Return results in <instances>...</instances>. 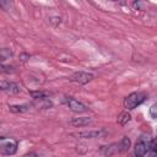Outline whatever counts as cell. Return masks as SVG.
I'll list each match as a JSON object with an SVG mask.
<instances>
[{"mask_svg":"<svg viewBox=\"0 0 157 157\" xmlns=\"http://www.w3.org/2000/svg\"><path fill=\"white\" fill-rule=\"evenodd\" d=\"M119 147H120V152H126L130 147V139L128 136H124L119 141Z\"/></svg>","mask_w":157,"mask_h":157,"instance_id":"13","label":"cell"},{"mask_svg":"<svg viewBox=\"0 0 157 157\" xmlns=\"http://www.w3.org/2000/svg\"><path fill=\"white\" fill-rule=\"evenodd\" d=\"M0 88H1V91H4V92H7V93H18L20 91H21V87L16 83V82H11V81H5V80H2L1 82H0Z\"/></svg>","mask_w":157,"mask_h":157,"instance_id":"7","label":"cell"},{"mask_svg":"<svg viewBox=\"0 0 157 157\" xmlns=\"http://www.w3.org/2000/svg\"><path fill=\"white\" fill-rule=\"evenodd\" d=\"M94 77V75L92 72H87V71H77V72H74L69 80L75 82V83H78V85H85L90 81H92Z\"/></svg>","mask_w":157,"mask_h":157,"instance_id":"5","label":"cell"},{"mask_svg":"<svg viewBox=\"0 0 157 157\" xmlns=\"http://www.w3.org/2000/svg\"><path fill=\"white\" fill-rule=\"evenodd\" d=\"M31 109L29 104H13V105H9V110L11 113H25L27 110Z\"/></svg>","mask_w":157,"mask_h":157,"instance_id":"10","label":"cell"},{"mask_svg":"<svg viewBox=\"0 0 157 157\" xmlns=\"http://www.w3.org/2000/svg\"><path fill=\"white\" fill-rule=\"evenodd\" d=\"M146 97L147 96L144 92H132V93H130L129 96L125 97V99H124V107L128 110L135 109L137 105H140L142 102H145Z\"/></svg>","mask_w":157,"mask_h":157,"instance_id":"2","label":"cell"},{"mask_svg":"<svg viewBox=\"0 0 157 157\" xmlns=\"http://www.w3.org/2000/svg\"><path fill=\"white\" fill-rule=\"evenodd\" d=\"M152 144L153 140L150 136H141L134 146V157H144L151 150Z\"/></svg>","mask_w":157,"mask_h":157,"instance_id":"1","label":"cell"},{"mask_svg":"<svg viewBox=\"0 0 157 157\" xmlns=\"http://www.w3.org/2000/svg\"><path fill=\"white\" fill-rule=\"evenodd\" d=\"M25 157H37V155L36 153H29V155H26Z\"/></svg>","mask_w":157,"mask_h":157,"instance_id":"18","label":"cell"},{"mask_svg":"<svg viewBox=\"0 0 157 157\" xmlns=\"http://www.w3.org/2000/svg\"><path fill=\"white\" fill-rule=\"evenodd\" d=\"M150 115L153 119H157V103H155V104L151 105V108H150Z\"/></svg>","mask_w":157,"mask_h":157,"instance_id":"15","label":"cell"},{"mask_svg":"<svg viewBox=\"0 0 157 157\" xmlns=\"http://www.w3.org/2000/svg\"><path fill=\"white\" fill-rule=\"evenodd\" d=\"M17 141L12 137H1L0 139V151L4 156H11L17 151Z\"/></svg>","mask_w":157,"mask_h":157,"instance_id":"3","label":"cell"},{"mask_svg":"<svg viewBox=\"0 0 157 157\" xmlns=\"http://www.w3.org/2000/svg\"><path fill=\"white\" fill-rule=\"evenodd\" d=\"M101 153L105 157H110L118 152H120V147H119V142H113V144H109L107 146H102L101 147Z\"/></svg>","mask_w":157,"mask_h":157,"instance_id":"8","label":"cell"},{"mask_svg":"<svg viewBox=\"0 0 157 157\" xmlns=\"http://www.w3.org/2000/svg\"><path fill=\"white\" fill-rule=\"evenodd\" d=\"M63 102H64V104H66V107L70 110H72L75 113H83V112L87 110V107L82 102H80V101H77L72 97H64Z\"/></svg>","mask_w":157,"mask_h":157,"instance_id":"4","label":"cell"},{"mask_svg":"<svg viewBox=\"0 0 157 157\" xmlns=\"http://www.w3.org/2000/svg\"><path fill=\"white\" fill-rule=\"evenodd\" d=\"M12 56V52L7 48H2L1 49V60H6V59H10Z\"/></svg>","mask_w":157,"mask_h":157,"instance_id":"14","label":"cell"},{"mask_svg":"<svg viewBox=\"0 0 157 157\" xmlns=\"http://www.w3.org/2000/svg\"><path fill=\"white\" fill-rule=\"evenodd\" d=\"M92 123V119L88 117H77V118H72L69 120V125L75 126V128H80V126H86L88 124Z\"/></svg>","mask_w":157,"mask_h":157,"instance_id":"9","label":"cell"},{"mask_svg":"<svg viewBox=\"0 0 157 157\" xmlns=\"http://www.w3.org/2000/svg\"><path fill=\"white\" fill-rule=\"evenodd\" d=\"M107 135V130L99 129V130H88V131H81L77 134H74V136L78 139H97V137H103Z\"/></svg>","mask_w":157,"mask_h":157,"instance_id":"6","label":"cell"},{"mask_svg":"<svg viewBox=\"0 0 157 157\" xmlns=\"http://www.w3.org/2000/svg\"><path fill=\"white\" fill-rule=\"evenodd\" d=\"M20 58H21V60H22V61H26L27 59H29V55H28V54H21V56H20Z\"/></svg>","mask_w":157,"mask_h":157,"instance_id":"17","label":"cell"},{"mask_svg":"<svg viewBox=\"0 0 157 157\" xmlns=\"http://www.w3.org/2000/svg\"><path fill=\"white\" fill-rule=\"evenodd\" d=\"M29 94L34 99H47L49 97V93L45 91H31Z\"/></svg>","mask_w":157,"mask_h":157,"instance_id":"11","label":"cell"},{"mask_svg":"<svg viewBox=\"0 0 157 157\" xmlns=\"http://www.w3.org/2000/svg\"><path fill=\"white\" fill-rule=\"evenodd\" d=\"M131 119V117H130V114L128 113V112H123V113H120L119 115H118V119H117V123L119 124V125H125L129 120Z\"/></svg>","mask_w":157,"mask_h":157,"instance_id":"12","label":"cell"},{"mask_svg":"<svg viewBox=\"0 0 157 157\" xmlns=\"http://www.w3.org/2000/svg\"><path fill=\"white\" fill-rule=\"evenodd\" d=\"M151 151H152V157H157V145H156L155 141H153V144L151 146Z\"/></svg>","mask_w":157,"mask_h":157,"instance_id":"16","label":"cell"}]
</instances>
